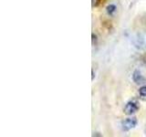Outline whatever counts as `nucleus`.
<instances>
[{"label": "nucleus", "mask_w": 146, "mask_h": 137, "mask_svg": "<svg viewBox=\"0 0 146 137\" xmlns=\"http://www.w3.org/2000/svg\"><path fill=\"white\" fill-rule=\"evenodd\" d=\"M137 122H137V119L134 117L133 118H127L124 121L121 122V129L125 132L130 131L136 127Z\"/></svg>", "instance_id": "f257e3e1"}, {"label": "nucleus", "mask_w": 146, "mask_h": 137, "mask_svg": "<svg viewBox=\"0 0 146 137\" xmlns=\"http://www.w3.org/2000/svg\"><path fill=\"white\" fill-rule=\"evenodd\" d=\"M139 110V105L135 100H130L126 103L124 106V113L127 115H131L134 114Z\"/></svg>", "instance_id": "f03ea898"}, {"label": "nucleus", "mask_w": 146, "mask_h": 137, "mask_svg": "<svg viewBox=\"0 0 146 137\" xmlns=\"http://www.w3.org/2000/svg\"><path fill=\"white\" fill-rule=\"evenodd\" d=\"M132 80H133V81L136 84H141V83H143L144 79L139 70H134L133 74H132Z\"/></svg>", "instance_id": "7ed1b4c3"}, {"label": "nucleus", "mask_w": 146, "mask_h": 137, "mask_svg": "<svg viewBox=\"0 0 146 137\" xmlns=\"http://www.w3.org/2000/svg\"><path fill=\"white\" fill-rule=\"evenodd\" d=\"M116 6L114 4H110L109 6L106 7V11H107V14L109 16H113L114 15V13L116 12Z\"/></svg>", "instance_id": "20e7f679"}, {"label": "nucleus", "mask_w": 146, "mask_h": 137, "mask_svg": "<svg viewBox=\"0 0 146 137\" xmlns=\"http://www.w3.org/2000/svg\"><path fill=\"white\" fill-rule=\"evenodd\" d=\"M139 95L141 99L146 100V85L141 86L139 89Z\"/></svg>", "instance_id": "39448f33"}, {"label": "nucleus", "mask_w": 146, "mask_h": 137, "mask_svg": "<svg viewBox=\"0 0 146 137\" xmlns=\"http://www.w3.org/2000/svg\"><path fill=\"white\" fill-rule=\"evenodd\" d=\"M91 72H92V78H91V80H94V70H91Z\"/></svg>", "instance_id": "423d86ee"}, {"label": "nucleus", "mask_w": 146, "mask_h": 137, "mask_svg": "<svg viewBox=\"0 0 146 137\" xmlns=\"http://www.w3.org/2000/svg\"><path fill=\"white\" fill-rule=\"evenodd\" d=\"M145 132H146V129H145Z\"/></svg>", "instance_id": "0eeeda50"}]
</instances>
